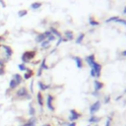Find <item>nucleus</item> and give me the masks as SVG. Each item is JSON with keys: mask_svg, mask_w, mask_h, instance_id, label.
<instances>
[{"mask_svg": "<svg viewBox=\"0 0 126 126\" xmlns=\"http://www.w3.org/2000/svg\"><path fill=\"white\" fill-rule=\"evenodd\" d=\"M87 126H91V125H87Z\"/></svg>", "mask_w": 126, "mask_h": 126, "instance_id": "obj_44", "label": "nucleus"}, {"mask_svg": "<svg viewBox=\"0 0 126 126\" xmlns=\"http://www.w3.org/2000/svg\"><path fill=\"white\" fill-rule=\"evenodd\" d=\"M64 35H65V37L67 38V40H72L73 39V32H71V31H66L65 33H64Z\"/></svg>", "mask_w": 126, "mask_h": 126, "instance_id": "obj_22", "label": "nucleus"}, {"mask_svg": "<svg viewBox=\"0 0 126 126\" xmlns=\"http://www.w3.org/2000/svg\"><path fill=\"white\" fill-rule=\"evenodd\" d=\"M74 59H75V61H76L77 68L81 69L82 67H83V60H82V58H80L79 56H76V57H74Z\"/></svg>", "mask_w": 126, "mask_h": 126, "instance_id": "obj_20", "label": "nucleus"}, {"mask_svg": "<svg viewBox=\"0 0 126 126\" xmlns=\"http://www.w3.org/2000/svg\"><path fill=\"white\" fill-rule=\"evenodd\" d=\"M38 89H39V92H44V91H46V90L49 88V85H45L44 82L38 81Z\"/></svg>", "mask_w": 126, "mask_h": 126, "instance_id": "obj_15", "label": "nucleus"}, {"mask_svg": "<svg viewBox=\"0 0 126 126\" xmlns=\"http://www.w3.org/2000/svg\"><path fill=\"white\" fill-rule=\"evenodd\" d=\"M18 68H19V70H20V71H22V72H26V70H27L28 67L26 66V64H24V63H20V64L18 65Z\"/></svg>", "mask_w": 126, "mask_h": 126, "instance_id": "obj_28", "label": "nucleus"}, {"mask_svg": "<svg viewBox=\"0 0 126 126\" xmlns=\"http://www.w3.org/2000/svg\"><path fill=\"white\" fill-rule=\"evenodd\" d=\"M27 14H28V10H26V9H21L18 12V17H20V18H23V17H25Z\"/></svg>", "mask_w": 126, "mask_h": 126, "instance_id": "obj_25", "label": "nucleus"}, {"mask_svg": "<svg viewBox=\"0 0 126 126\" xmlns=\"http://www.w3.org/2000/svg\"><path fill=\"white\" fill-rule=\"evenodd\" d=\"M5 74H6L5 68H1V67H0V76H4Z\"/></svg>", "mask_w": 126, "mask_h": 126, "instance_id": "obj_33", "label": "nucleus"}, {"mask_svg": "<svg viewBox=\"0 0 126 126\" xmlns=\"http://www.w3.org/2000/svg\"><path fill=\"white\" fill-rule=\"evenodd\" d=\"M0 4H1V6H2L3 8L6 7V3L4 2V0H0Z\"/></svg>", "mask_w": 126, "mask_h": 126, "instance_id": "obj_38", "label": "nucleus"}, {"mask_svg": "<svg viewBox=\"0 0 126 126\" xmlns=\"http://www.w3.org/2000/svg\"><path fill=\"white\" fill-rule=\"evenodd\" d=\"M39 68H40L41 70H47V69H48V66L46 65V58H44V59L41 60V63H40Z\"/></svg>", "mask_w": 126, "mask_h": 126, "instance_id": "obj_21", "label": "nucleus"}, {"mask_svg": "<svg viewBox=\"0 0 126 126\" xmlns=\"http://www.w3.org/2000/svg\"><path fill=\"white\" fill-rule=\"evenodd\" d=\"M44 36L46 37V38H48V37H49L50 35H52V33H50V31H49V30H48V31H45V32H44Z\"/></svg>", "mask_w": 126, "mask_h": 126, "instance_id": "obj_35", "label": "nucleus"}, {"mask_svg": "<svg viewBox=\"0 0 126 126\" xmlns=\"http://www.w3.org/2000/svg\"><path fill=\"white\" fill-rule=\"evenodd\" d=\"M53 96L52 95H47V98H46V106L49 110H51V111H54V105H53Z\"/></svg>", "mask_w": 126, "mask_h": 126, "instance_id": "obj_6", "label": "nucleus"}, {"mask_svg": "<svg viewBox=\"0 0 126 126\" xmlns=\"http://www.w3.org/2000/svg\"><path fill=\"white\" fill-rule=\"evenodd\" d=\"M40 46H41V48H43V49H47L50 46V43L47 39H45V40H44L43 43L40 44Z\"/></svg>", "mask_w": 126, "mask_h": 126, "instance_id": "obj_23", "label": "nucleus"}, {"mask_svg": "<svg viewBox=\"0 0 126 126\" xmlns=\"http://www.w3.org/2000/svg\"><path fill=\"white\" fill-rule=\"evenodd\" d=\"M94 85H95V92H99V91H100L103 88H104V83H102V82H99V81H98V80H95V82H94Z\"/></svg>", "mask_w": 126, "mask_h": 126, "instance_id": "obj_14", "label": "nucleus"}, {"mask_svg": "<svg viewBox=\"0 0 126 126\" xmlns=\"http://www.w3.org/2000/svg\"><path fill=\"white\" fill-rule=\"evenodd\" d=\"M115 23H119V24H122V25H124V26H126V20H124V19L118 18V19L115 21Z\"/></svg>", "mask_w": 126, "mask_h": 126, "instance_id": "obj_31", "label": "nucleus"}, {"mask_svg": "<svg viewBox=\"0 0 126 126\" xmlns=\"http://www.w3.org/2000/svg\"><path fill=\"white\" fill-rule=\"evenodd\" d=\"M19 86H18V84L16 83V81L14 80V79H11L10 80V82H9V90H16L17 88H18Z\"/></svg>", "mask_w": 126, "mask_h": 126, "instance_id": "obj_19", "label": "nucleus"}, {"mask_svg": "<svg viewBox=\"0 0 126 126\" xmlns=\"http://www.w3.org/2000/svg\"><path fill=\"white\" fill-rule=\"evenodd\" d=\"M99 121V118H98L97 116H94V115H92L90 118H89V122L92 123V122H94V123H98Z\"/></svg>", "mask_w": 126, "mask_h": 126, "instance_id": "obj_27", "label": "nucleus"}, {"mask_svg": "<svg viewBox=\"0 0 126 126\" xmlns=\"http://www.w3.org/2000/svg\"><path fill=\"white\" fill-rule=\"evenodd\" d=\"M0 45H1V44H0Z\"/></svg>", "mask_w": 126, "mask_h": 126, "instance_id": "obj_47", "label": "nucleus"}, {"mask_svg": "<svg viewBox=\"0 0 126 126\" xmlns=\"http://www.w3.org/2000/svg\"><path fill=\"white\" fill-rule=\"evenodd\" d=\"M85 60H86V62L88 63V65H89L90 67H92V66H93V64L96 62V56H95V54L88 55V56L85 57Z\"/></svg>", "mask_w": 126, "mask_h": 126, "instance_id": "obj_9", "label": "nucleus"}, {"mask_svg": "<svg viewBox=\"0 0 126 126\" xmlns=\"http://www.w3.org/2000/svg\"><path fill=\"white\" fill-rule=\"evenodd\" d=\"M123 14H126V6L124 7V10H123Z\"/></svg>", "mask_w": 126, "mask_h": 126, "instance_id": "obj_42", "label": "nucleus"}, {"mask_svg": "<svg viewBox=\"0 0 126 126\" xmlns=\"http://www.w3.org/2000/svg\"><path fill=\"white\" fill-rule=\"evenodd\" d=\"M95 126H99V125H95Z\"/></svg>", "mask_w": 126, "mask_h": 126, "instance_id": "obj_45", "label": "nucleus"}, {"mask_svg": "<svg viewBox=\"0 0 126 126\" xmlns=\"http://www.w3.org/2000/svg\"><path fill=\"white\" fill-rule=\"evenodd\" d=\"M55 38H55V37H54L53 35H50V36H49V37H48V38H47L46 39H47V40L49 41V43H51V41L55 40Z\"/></svg>", "mask_w": 126, "mask_h": 126, "instance_id": "obj_32", "label": "nucleus"}, {"mask_svg": "<svg viewBox=\"0 0 126 126\" xmlns=\"http://www.w3.org/2000/svg\"><path fill=\"white\" fill-rule=\"evenodd\" d=\"M44 126H51V125H50V124H45Z\"/></svg>", "mask_w": 126, "mask_h": 126, "instance_id": "obj_43", "label": "nucleus"}, {"mask_svg": "<svg viewBox=\"0 0 126 126\" xmlns=\"http://www.w3.org/2000/svg\"><path fill=\"white\" fill-rule=\"evenodd\" d=\"M89 23H90V25L91 26H93V27H95V26H99V23L98 22V21H96V20H94V18H90V20H89Z\"/></svg>", "mask_w": 126, "mask_h": 126, "instance_id": "obj_26", "label": "nucleus"}, {"mask_svg": "<svg viewBox=\"0 0 126 126\" xmlns=\"http://www.w3.org/2000/svg\"><path fill=\"white\" fill-rule=\"evenodd\" d=\"M43 6V3L41 2H38V1H36V2H33L32 4H31V9L32 10H37V9H39V8Z\"/></svg>", "mask_w": 126, "mask_h": 126, "instance_id": "obj_17", "label": "nucleus"}, {"mask_svg": "<svg viewBox=\"0 0 126 126\" xmlns=\"http://www.w3.org/2000/svg\"><path fill=\"white\" fill-rule=\"evenodd\" d=\"M118 18H119V17H118V16H114V17H110V18H108V19H107V20H106L105 22H106V23H110V22H115V21H116L117 19H118Z\"/></svg>", "mask_w": 126, "mask_h": 126, "instance_id": "obj_30", "label": "nucleus"}, {"mask_svg": "<svg viewBox=\"0 0 126 126\" xmlns=\"http://www.w3.org/2000/svg\"><path fill=\"white\" fill-rule=\"evenodd\" d=\"M84 38H85V33H80V35L78 36V38H76V44H81L82 43V40L84 39Z\"/></svg>", "mask_w": 126, "mask_h": 126, "instance_id": "obj_24", "label": "nucleus"}, {"mask_svg": "<svg viewBox=\"0 0 126 126\" xmlns=\"http://www.w3.org/2000/svg\"><path fill=\"white\" fill-rule=\"evenodd\" d=\"M68 126H76V123H75V122H71V123L68 124Z\"/></svg>", "mask_w": 126, "mask_h": 126, "instance_id": "obj_39", "label": "nucleus"}, {"mask_svg": "<svg viewBox=\"0 0 126 126\" xmlns=\"http://www.w3.org/2000/svg\"><path fill=\"white\" fill-rule=\"evenodd\" d=\"M15 97L19 99H32V95L26 87H21L16 91Z\"/></svg>", "mask_w": 126, "mask_h": 126, "instance_id": "obj_1", "label": "nucleus"}, {"mask_svg": "<svg viewBox=\"0 0 126 126\" xmlns=\"http://www.w3.org/2000/svg\"><path fill=\"white\" fill-rule=\"evenodd\" d=\"M108 102H110V97H106V99H105V104H107Z\"/></svg>", "mask_w": 126, "mask_h": 126, "instance_id": "obj_41", "label": "nucleus"}, {"mask_svg": "<svg viewBox=\"0 0 126 126\" xmlns=\"http://www.w3.org/2000/svg\"><path fill=\"white\" fill-rule=\"evenodd\" d=\"M28 113H29V115L32 117V116H35L36 115V108L33 106V104H32V103H30V104H29V110H28Z\"/></svg>", "mask_w": 126, "mask_h": 126, "instance_id": "obj_18", "label": "nucleus"}, {"mask_svg": "<svg viewBox=\"0 0 126 126\" xmlns=\"http://www.w3.org/2000/svg\"><path fill=\"white\" fill-rule=\"evenodd\" d=\"M102 74V65L98 62H95L91 67V76L93 78H99Z\"/></svg>", "mask_w": 126, "mask_h": 126, "instance_id": "obj_3", "label": "nucleus"}, {"mask_svg": "<svg viewBox=\"0 0 126 126\" xmlns=\"http://www.w3.org/2000/svg\"><path fill=\"white\" fill-rule=\"evenodd\" d=\"M33 70H32V69H29V68H27L26 72H25L24 76H23V79H24V80H29V79H31V78L33 77Z\"/></svg>", "mask_w": 126, "mask_h": 126, "instance_id": "obj_13", "label": "nucleus"}, {"mask_svg": "<svg viewBox=\"0 0 126 126\" xmlns=\"http://www.w3.org/2000/svg\"><path fill=\"white\" fill-rule=\"evenodd\" d=\"M35 56H36V51H35V50H28V51H25L22 54V56H21L22 63L27 64V63L31 62V60L33 59Z\"/></svg>", "mask_w": 126, "mask_h": 126, "instance_id": "obj_2", "label": "nucleus"}, {"mask_svg": "<svg viewBox=\"0 0 126 126\" xmlns=\"http://www.w3.org/2000/svg\"><path fill=\"white\" fill-rule=\"evenodd\" d=\"M46 39V37L44 36V33H38L37 35V37H36V38H35V40H36V43L37 44H41L44 40H45Z\"/></svg>", "mask_w": 126, "mask_h": 126, "instance_id": "obj_12", "label": "nucleus"}, {"mask_svg": "<svg viewBox=\"0 0 126 126\" xmlns=\"http://www.w3.org/2000/svg\"><path fill=\"white\" fill-rule=\"evenodd\" d=\"M6 62L7 61L4 59V57H0V67H1V68H5Z\"/></svg>", "mask_w": 126, "mask_h": 126, "instance_id": "obj_29", "label": "nucleus"}, {"mask_svg": "<svg viewBox=\"0 0 126 126\" xmlns=\"http://www.w3.org/2000/svg\"><path fill=\"white\" fill-rule=\"evenodd\" d=\"M37 103H38V104L40 106V108L43 107L44 104V96H43V94H41V92H38V93L37 94Z\"/></svg>", "mask_w": 126, "mask_h": 126, "instance_id": "obj_11", "label": "nucleus"}, {"mask_svg": "<svg viewBox=\"0 0 126 126\" xmlns=\"http://www.w3.org/2000/svg\"><path fill=\"white\" fill-rule=\"evenodd\" d=\"M41 74H43V70H41L40 68H38V73H37V76H38V77H39V76H41Z\"/></svg>", "mask_w": 126, "mask_h": 126, "instance_id": "obj_37", "label": "nucleus"}, {"mask_svg": "<svg viewBox=\"0 0 126 126\" xmlns=\"http://www.w3.org/2000/svg\"><path fill=\"white\" fill-rule=\"evenodd\" d=\"M30 91H31V94L33 93V81L31 82V85H30Z\"/></svg>", "mask_w": 126, "mask_h": 126, "instance_id": "obj_34", "label": "nucleus"}, {"mask_svg": "<svg viewBox=\"0 0 126 126\" xmlns=\"http://www.w3.org/2000/svg\"><path fill=\"white\" fill-rule=\"evenodd\" d=\"M0 48L3 49V51H4V59L8 62L11 59V57H12V55L14 53L13 48L10 45H7V44H1V45H0Z\"/></svg>", "mask_w": 126, "mask_h": 126, "instance_id": "obj_4", "label": "nucleus"}, {"mask_svg": "<svg viewBox=\"0 0 126 126\" xmlns=\"http://www.w3.org/2000/svg\"><path fill=\"white\" fill-rule=\"evenodd\" d=\"M110 121H111L110 117H108L107 120H106V123H105V126H110V125H111V124H110Z\"/></svg>", "mask_w": 126, "mask_h": 126, "instance_id": "obj_36", "label": "nucleus"}, {"mask_svg": "<svg viewBox=\"0 0 126 126\" xmlns=\"http://www.w3.org/2000/svg\"><path fill=\"white\" fill-rule=\"evenodd\" d=\"M100 106H102V104H100V102H99V100H97L95 104H93L91 105V107H90V113L93 115L94 113H96L97 111H99V110L100 108Z\"/></svg>", "mask_w": 126, "mask_h": 126, "instance_id": "obj_7", "label": "nucleus"}, {"mask_svg": "<svg viewBox=\"0 0 126 126\" xmlns=\"http://www.w3.org/2000/svg\"><path fill=\"white\" fill-rule=\"evenodd\" d=\"M43 126H44V125H43Z\"/></svg>", "mask_w": 126, "mask_h": 126, "instance_id": "obj_46", "label": "nucleus"}, {"mask_svg": "<svg viewBox=\"0 0 126 126\" xmlns=\"http://www.w3.org/2000/svg\"><path fill=\"white\" fill-rule=\"evenodd\" d=\"M37 123H38V118L36 116H32L25 123L19 124L18 126H36Z\"/></svg>", "mask_w": 126, "mask_h": 126, "instance_id": "obj_5", "label": "nucleus"}, {"mask_svg": "<svg viewBox=\"0 0 126 126\" xmlns=\"http://www.w3.org/2000/svg\"><path fill=\"white\" fill-rule=\"evenodd\" d=\"M70 116H69V120L71 121V122H74L75 120H77V119H79L80 118V116H81V114L80 113H78L75 110H70Z\"/></svg>", "mask_w": 126, "mask_h": 126, "instance_id": "obj_8", "label": "nucleus"}, {"mask_svg": "<svg viewBox=\"0 0 126 126\" xmlns=\"http://www.w3.org/2000/svg\"><path fill=\"white\" fill-rule=\"evenodd\" d=\"M49 31H50V33H52V35L56 38H62V36H61V33H59V32H58L55 28H53V27H50V29H49Z\"/></svg>", "mask_w": 126, "mask_h": 126, "instance_id": "obj_16", "label": "nucleus"}, {"mask_svg": "<svg viewBox=\"0 0 126 126\" xmlns=\"http://www.w3.org/2000/svg\"><path fill=\"white\" fill-rule=\"evenodd\" d=\"M12 79H14V80L16 81V83L18 84V86H20L21 84L23 83V81H24L23 76H22L21 74H19V73H15V74H13V75H12Z\"/></svg>", "mask_w": 126, "mask_h": 126, "instance_id": "obj_10", "label": "nucleus"}, {"mask_svg": "<svg viewBox=\"0 0 126 126\" xmlns=\"http://www.w3.org/2000/svg\"><path fill=\"white\" fill-rule=\"evenodd\" d=\"M121 54H122V56H126V49L123 50V51L121 52Z\"/></svg>", "mask_w": 126, "mask_h": 126, "instance_id": "obj_40", "label": "nucleus"}]
</instances>
